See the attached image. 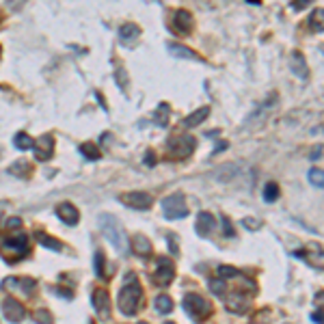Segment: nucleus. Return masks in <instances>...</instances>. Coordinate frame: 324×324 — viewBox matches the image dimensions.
<instances>
[{
    "label": "nucleus",
    "instance_id": "obj_30",
    "mask_svg": "<svg viewBox=\"0 0 324 324\" xmlns=\"http://www.w3.org/2000/svg\"><path fill=\"white\" fill-rule=\"evenodd\" d=\"M35 324H52V314L48 309H37L33 314Z\"/></svg>",
    "mask_w": 324,
    "mask_h": 324
},
{
    "label": "nucleus",
    "instance_id": "obj_40",
    "mask_svg": "<svg viewBox=\"0 0 324 324\" xmlns=\"http://www.w3.org/2000/svg\"><path fill=\"white\" fill-rule=\"evenodd\" d=\"M117 82L126 86L128 84V78H126V74H123V70H117Z\"/></svg>",
    "mask_w": 324,
    "mask_h": 324
},
{
    "label": "nucleus",
    "instance_id": "obj_5",
    "mask_svg": "<svg viewBox=\"0 0 324 324\" xmlns=\"http://www.w3.org/2000/svg\"><path fill=\"white\" fill-rule=\"evenodd\" d=\"M162 212H164V219L169 221H177L188 216V208H186V199L182 192H175V195L162 199Z\"/></svg>",
    "mask_w": 324,
    "mask_h": 324
},
{
    "label": "nucleus",
    "instance_id": "obj_29",
    "mask_svg": "<svg viewBox=\"0 0 324 324\" xmlns=\"http://www.w3.org/2000/svg\"><path fill=\"white\" fill-rule=\"evenodd\" d=\"M277 197H279V186H277V182H268L264 186V201L272 203Z\"/></svg>",
    "mask_w": 324,
    "mask_h": 324
},
{
    "label": "nucleus",
    "instance_id": "obj_8",
    "mask_svg": "<svg viewBox=\"0 0 324 324\" xmlns=\"http://www.w3.org/2000/svg\"><path fill=\"white\" fill-rule=\"evenodd\" d=\"M119 201L132 210H147L154 199L149 192H126V195H119Z\"/></svg>",
    "mask_w": 324,
    "mask_h": 324
},
{
    "label": "nucleus",
    "instance_id": "obj_6",
    "mask_svg": "<svg viewBox=\"0 0 324 324\" xmlns=\"http://www.w3.org/2000/svg\"><path fill=\"white\" fill-rule=\"evenodd\" d=\"M184 309H186V314L192 316L195 320H203V318L210 316L212 305L205 301L203 296H199V294H188V296H184Z\"/></svg>",
    "mask_w": 324,
    "mask_h": 324
},
{
    "label": "nucleus",
    "instance_id": "obj_25",
    "mask_svg": "<svg viewBox=\"0 0 324 324\" xmlns=\"http://www.w3.org/2000/svg\"><path fill=\"white\" fill-rule=\"evenodd\" d=\"M309 26L318 33H324V9H314V13L309 17Z\"/></svg>",
    "mask_w": 324,
    "mask_h": 324
},
{
    "label": "nucleus",
    "instance_id": "obj_19",
    "mask_svg": "<svg viewBox=\"0 0 324 324\" xmlns=\"http://www.w3.org/2000/svg\"><path fill=\"white\" fill-rule=\"evenodd\" d=\"M208 117H210V106H201L199 110H195V113H190L188 117H186L184 126L186 128H197V126H201Z\"/></svg>",
    "mask_w": 324,
    "mask_h": 324
},
{
    "label": "nucleus",
    "instance_id": "obj_9",
    "mask_svg": "<svg viewBox=\"0 0 324 324\" xmlns=\"http://www.w3.org/2000/svg\"><path fill=\"white\" fill-rule=\"evenodd\" d=\"M175 277V268H173V261H169L166 257H160L158 264H156V272H154V281L158 285H169Z\"/></svg>",
    "mask_w": 324,
    "mask_h": 324
},
{
    "label": "nucleus",
    "instance_id": "obj_4",
    "mask_svg": "<svg viewBox=\"0 0 324 324\" xmlns=\"http://www.w3.org/2000/svg\"><path fill=\"white\" fill-rule=\"evenodd\" d=\"M2 255L7 257L9 264H15L17 259H22L24 255H28V240L26 236H13V238H7L2 242Z\"/></svg>",
    "mask_w": 324,
    "mask_h": 324
},
{
    "label": "nucleus",
    "instance_id": "obj_27",
    "mask_svg": "<svg viewBox=\"0 0 324 324\" xmlns=\"http://www.w3.org/2000/svg\"><path fill=\"white\" fill-rule=\"evenodd\" d=\"M154 119H156V123H158L160 128L166 126V121H169V106H166L164 102H162V104L158 106V110L154 113Z\"/></svg>",
    "mask_w": 324,
    "mask_h": 324
},
{
    "label": "nucleus",
    "instance_id": "obj_46",
    "mask_svg": "<svg viewBox=\"0 0 324 324\" xmlns=\"http://www.w3.org/2000/svg\"><path fill=\"white\" fill-rule=\"evenodd\" d=\"M0 52H2V50H0Z\"/></svg>",
    "mask_w": 324,
    "mask_h": 324
},
{
    "label": "nucleus",
    "instance_id": "obj_18",
    "mask_svg": "<svg viewBox=\"0 0 324 324\" xmlns=\"http://www.w3.org/2000/svg\"><path fill=\"white\" fill-rule=\"evenodd\" d=\"M292 72L296 74L301 80H305L309 76V67H307V61H305L303 52H298V50H294L292 52Z\"/></svg>",
    "mask_w": 324,
    "mask_h": 324
},
{
    "label": "nucleus",
    "instance_id": "obj_26",
    "mask_svg": "<svg viewBox=\"0 0 324 324\" xmlns=\"http://www.w3.org/2000/svg\"><path fill=\"white\" fill-rule=\"evenodd\" d=\"M80 154L84 156V158H89V160H99L102 158V154H99V149L93 145V143H82V145H80Z\"/></svg>",
    "mask_w": 324,
    "mask_h": 324
},
{
    "label": "nucleus",
    "instance_id": "obj_15",
    "mask_svg": "<svg viewBox=\"0 0 324 324\" xmlns=\"http://www.w3.org/2000/svg\"><path fill=\"white\" fill-rule=\"evenodd\" d=\"M173 26H175V30L182 35L190 33L192 30V15L186 9H177L175 15H173Z\"/></svg>",
    "mask_w": 324,
    "mask_h": 324
},
{
    "label": "nucleus",
    "instance_id": "obj_7",
    "mask_svg": "<svg viewBox=\"0 0 324 324\" xmlns=\"http://www.w3.org/2000/svg\"><path fill=\"white\" fill-rule=\"evenodd\" d=\"M294 255L316 268H324V248L320 244H316V242L314 244H307L305 248H298V251H294Z\"/></svg>",
    "mask_w": 324,
    "mask_h": 324
},
{
    "label": "nucleus",
    "instance_id": "obj_38",
    "mask_svg": "<svg viewBox=\"0 0 324 324\" xmlns=\"http://www.w3.org/2000/svg\"><path fill=\"white\" fill-rule=\"evenodd\" d=\"M244 225H246V229H251V232H255V229L259 227V223L255 221V219H244Z\"/></svg>",
    "mask_w": 324,
    "mask_h": 324
},
{
    "label": "nucleus",
    "instance_id": "obj_10",
    "mask_svg": "<svg viewBox=\"0 0 324 324\" xmlns=\"http://www.w3.org/2000/svg\"><path fill=\"white\" fill-rule=\"evenodd\" d=\"M195 139L192 136H179V139H171L169 143V152L175 156V158H186L195 152Z\"/></svg>",
    "mask_w": 324,
    "mask_h": 324
},
{
    "label": "nucleus",
    "instance_id": "obj_23",
    "mask_svg": "<svg viewBox=\"0 0 324 324\" xmlns=\"http://www.w3.org/2000/svg\"><path fill=\"white\" fill-rule=\"evenodd\" d=\"M169 52L175 54V57H182V59H192V61H203L199 54H195L190 48L186 46H179V43H169Z\"/></svg>",
    "mask_w": 324,
    "mask_h": 324
},
{
    "label": "nucleus",
    "instance_id": "obj_1",
    "mask_svg": "<svg viewBox=\"0 0 324 324\" xmlns=\"http://www.w3.org/2000/svg\"><path fill=\"white\" fill-rule=\"evenodd\" d=\"M143 301V288L136 281L134 272H128L126 277V285L119 290V296H117V305H119V311L123 316H134L139 311V305Z\"/></svg>",
    "mask_w": 324,
    "mask_h": 324
},
{
    "label": "nucleus",
    "instance_id": "obj_35",
    "mask_svg": "<svg viewBox=\"0 0 324 324\" xmlns=\"http://www.w3.org/2000/svg\"><path fill=\"white\" fill-rule=\"evenodd\" d=\"M223 232H225V236H229V238H234L236 232L232 229V223H229L227 216H223Z\"/></svg>",
    "mask_w": 324,
    "mask_h": 324
},
{
    "label": "nucleus",
    "instance_id": "obj_41",
    "mask_svg": "<svg viewBox=\"0 0 324 324\" xmlns=\"http://www.w3.org/2000/svg\"><path fill=\"white\" fill-rule=\"evenodd\" d=\"M154 162H156V160H154V152H152V149H149V152L145 154V164H147V166H152Z\"/></svg>",
    "mask_w": 324,
    "mask_h": 324
},
{
    "label": "nucleus",
    "instance_id": "obj_14",
    "mask_svg": "<svg viewBox=\"0 0 324 324\" xmlns=\"http://www.w3.org/2000/svg\"><path fill=\"white\" fill-rule=\"evenodd\" d=\"M57 216L61 221L65 223V225H70V227H74V225H78V221H80V214H78V210L74 208L72 203H61L59 208H57Z\"/></svg>",
    "mask_w": 324,
    "mask_h": 324
},
{
    "label": "nucleus",
    "instance_id": "obj_22",
    "mask_svg": "<svg viewBox=\"0 0 324 324\" xmlns=\"http://www.w3.org/2000/svg\"><path fill=\"white\" fill-rule=\"evenodd\" d=\"M154 307L158 314L162 316H166V314H171L173 311V298L171 296H166V294H158L154 298Z\"/></svg>",
    "mask_w": 324,
    "mask_h": 324
},
{
    "label": "nucleus",
    "instance_id": "obj_20",
    "mask_svg": "<svg viewBox=\"0 0 324 324\" xmlns=\"http://www.w3.org/2000/svg\"><path fill=\"white\" fill-rule=\"evenodd\" d=\"M214 229V216L210 212H199L197 216V234L199 236H208Z\"/></svg>",
    "mask_w": 324,
    "mask_h": 324
},
{
    "label": "nucleus",
    "instance_id": "obj_42",
    "mask_svg": "<svg viewBox=\"0 0 324 324\" xmlns=\"http://www.w3.org/2000/svg\"><path fill=\"white\" fill-rule=\"evenodd\" d=\"M320 156H322V145H318V147L314 149V152H311V160H318Z\"/></svg>",
    "mask_w": 324,
    "mask_h": 324
},
{
    "label": "nucleus",
    "instance_id": "obj_21",
    "mask_svg": "<svg viewBox=\"0 0 324 324\" xmlns=\"http://www.w3.org/2000/svg\"><path fill=\"white\" fill-rule=\"evenodd\" d=\"M139 35H141V28L136 26V24H123V26L119 28V39L123 41V43H132V41H136L139 39Z\"/></svg>",
    "mask_w": 324,
    "mask_h": 324
},
{
    "label": "nucleus",
    "instance_id": "obj_24",
    "mask_svg": "<svg viewBox=\"0 0 324 324\" xmlns=\"http://www.w3.org/2000/svg\"><path fill=\"white\" fill-rule=\"evenodd\" d=\"M13 145L20 149V152H26V149H33L35 147V141L30 139V136L26 132H20V134H15V139H13Z\"/></svg>",
    "mask_w": 324,
    "mask_h": 324
},
{
    "label": "nucleus",
    "instance_id": "obj_39",
    "mask_svg": "<svg viewBox=\"0 0 324 324\" xmlns=\"http://www.w3.org/2000/svg\"><path fill=\"white\" fill-rule=\"evenodd\" d=\"M311 320H314V322H320V324H324V311H320V309H318L316 314H311Z\"/></svg>",
    "mask_w": 324,
    "mask_h": 324
},
{
    "label": "nucleus",
    "instance_id": "obj_37",
    "mask_svg": "<svg viewBox=\"0 0 324 324\" xmlns=\"http://www.w3.org/2000/svg\"><path fill=\"white\" fill-rule=\"evenodd\" d=\"M309 4V0H296V2H292V9L294 11H301V9H305Z\"/></svg>",
    "mask_w": 324,
    "mask_h": 324
},
{
    "label": "nucleus",
    "instance_id": "obj_45",
    "mask_svg": "<svg viewBox=\"0 0 324 324\" xmlns=\"http://www.w3.org/2000/svg\"><path fill=\"white\" fill-rule=\"evenodd\" d=\"M139 324H147V322H139Z\"/></svg>",
    "mask_w": 324,
    "mask_h": 324
},
{
    "label": "nucleus",
    "instance_id": "obj_36",
    "mask_svg": "<svg viewBox=\"0 0 324 324\" xmlns=\"http://www.w3.org/2000/svg\"><path fill=\"white\" fill-rule=\"evenodd\" d=\"M4 227H7V229H17V227H22V219H17V216H11V219L4 223Z\"/></svg>",
    "mask_w": 324,
    "mask_h": 324
},
{
    "label": "nucleus",
    "instance_id": "obj_17",
    "mask_svg": "<svg viewBox=\"0 0 324 324\" xmlns=\"http://www.w3.org/2000/svg\"><path fill=\"white\" fill-rule=\"evenodd\" d=\"M132 248H134V253L139 255V257H149L152 255V242L147 240V236H143V234H136L132 236Z\"/></svg>",
    "mask_w": 324,
    "mask_h": 324
},
{
    "label": "nucleus",
    "instance_id": "obj_43",
    "mask_svg": "<svg viewBox=\"0 0 324 324\" xmlns=\"http://www.w3.org/2000/svg\"><path fill=\"white\" fill-rule=\"evenodd\" d=\"M169 248H171V253L173 255H177L179 251H177V244H175V238H169Z\"/></svg>",
    "mask_w": 324,
    "mask_h": 324
},
{
    "label": "nucleus",
    "instance_id": "obj_12",
    "mask_svg": "<svg viewBox=\"0 0 324 324\" xmlns=\"http://www.w3.org/2000/svg\"><path fill=\"white\" fill-rule=\"evenodd\" d=\"M35 158L39 162H46L52 158V152H54V139L52 134H43L39 141H35Z\"/></svg>",
    "mask_w": 324,
    "mask_h": 324
},
{
    "label": "nucleus",
    "instance_id": "obj_13",
    "mask_svg": "<svg viewBox=\"0 0 324 324\" xmlns=\"http://www.w3.org/2000/svg\"><path fill=\"white\" fill-rule=\"evenodd\" d=\"M2 311H4V318H7L9 322H22L24 320V316H26V311H24V305L22 303H17L15 298H4V303H2Z\"/></svg>",
    "mask_w": 324,
    "mask_h": 324
},
{
    "label": "nucleus",
    "instance_id": "obj_11",
    "mask_svg": "<svg viewBox=\"0 0 324 324\" xmlns=\"http://www.w3.org/2000/svg\"><path fill=\"white\" fill-rule=\"evenodd\" d=\"M35 288H37V281L30 277H22V279L7 277L2 281V290H15V292H22V294H30Z\"/></svg>",
    "mask_w": 324,
    "mask_h": 324
},
{
    "label": "nucleus",
    "instance_id": "obj_16",
    "mask_svg": "<svg viewBox=\"0 0 324 324\" xmlns=\"http://www.w3.org/2000/svg\"><path fill=\"white\" fill-rule=\"evenodd\" d=\"M91 303L95 311L99 316H108L110 314V301H108V294H106V290H95L91 296Z\"/></svg>",
    "mask_w": 324,
    "mask_h": 324
},
{
    "label": "nucleus",
    "instance_id": "obj_28",
    "mask_svg": "<svg viewBox=\"0 0 324 324\" xmlns=\"http://www.w3.org/2000/svg\"><path fill=\"white\" fill-rule=\"evenodd\" d=\"M37 240H39L41 242V244L43 246H46V248H52V251H61V248H63V246H61V242L57 240V238H50V236H46V234H37Z\"/></svg>",
    "mask_w": 324,
    "mask_h": 324
},
{
    "label": "nucleus",
    "instance_id": "obj_44",
    "mask_svg": "<svg viewBox=\"0 0 324 324\" xmlns=\"http://www.w3.org/2000/svg\"><path fill=\"white\" fill-rule=\"evenodd\" d=\"M164 324H175V322H164Z\"/></svg>",
    "mask_w": 324,
    "mask_h": 324
},
{
    "label": "nucleus",
    "instance_id": "obj_31",
    "mask_svg": "<svg viewBox=\"0 0 324 324\" xmlns=\"http://www.w3.org/2000/svg\"><path fill=\"white\" fill-rule=\"evenodd\" d=\"M307 175H309V182L314 184V186H318V188H324V171L322 169H311Z\"/></svg>",
    "mask_w": 324,
    "mask_h": 324
},
{
    "label": "nucleus",
    "instance_id": "obj_34",
    "mask_svg": "<svg viewBox=\"0 0 324 324\" xmlns=\"http://www.w3.org/2000/svg\"><path fill=\"white\" fill-rule=\"evenodd\" d=\"M104 253L102 251H97L95 253V275L97 277H104Z\"/></svg>",
    "mask_w": 324,
    "mask_h": 324
},
{
    "label": "nucleus",
    "instance_id": "obj_32",
    "mask_svg": "<svg viewBox=\"0 0 324 324\" xmlns=\"http://www.w3.org/2000/svg\"><path fill=\"white\" fill-rule=\"evenodd\" d=\"M210 290L214 292L216 296H223L227 292V281H225V279H212V281H210Z\"/></svg>",
    "mask_w": 324,
    "mask_h": 324
},
{
    "label": "nucleus",
    "instance_id": "obj_33",
    "mask_svg": "<svg viewBox=\"0 0 324 324\" xmlns=\"http://www.w3.org/2000/svg\"><path fill=\"white\" fill-rule=\"evenodd\" d=\"M9 173H17L20 177H26L30 173V164L28 162H15V164L9 166Z\"/></svg>",
    "mask_w": 324,
    "mask_h": 324
},
{
    "label": "nucleus",
    "instance_id": "obj_3",
    "mask_svg": "<svg viewBox=\"0 0 324 324\" xmlns=\"http://www.w3.org/2000/svg\"><path fill=\"white\" fill-rule=\"evenodd\" d=\"M99 223H102V232H104V238L110 242L115 248H119V251H126V234H123L121 229V223L115 219L113 214H104L99 216Z\"/></svg>",
    "mask_w": 324,
    "mask_h": 324
},
{
    "label": "nucleus",
    "instance_id": "obj_2",
    "mask_svg": "<svg viewBox=\"0 0 324 324\" xmlns=\"http://www.w3.org/2000/svg\"><path fill=\"white\" fill-rule=\"evenodd\" d=\"M240 288H246V290H257V285H255L251 279H246V277H242V281L238 283V288L232 290V292H225L221 298H223V303H225V307L232 311V314H244V311H248V307H251V301H253V296L251 294H246V292H242Z\"/></svg>",
    "mask_w": 324,
    "mask_h": 324
}]
</instances>
